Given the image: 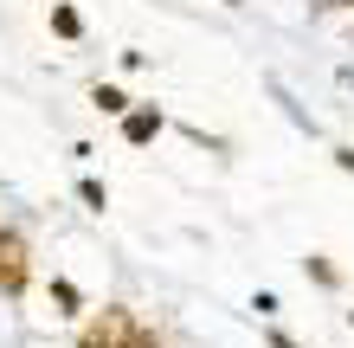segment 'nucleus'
Returning <instances> with one entry per match:
<instances>
[{"mask_svg":"<svg viewBox=\"0 0 354 348\" xmlns=\"http://www.w3.org/2000/svg\"><path fill=\"white\" fill-rule=\"evenodd\" d=\"M52 33H65V39H77L84 26H77V13H71V7H52Z\"/></svg>","mask_w":354,"mask_h":348,"instance_id":"nucleus-5","label":"nucleus"},{"mask_svg":"<svg viewBox=\"0 0 354 348\" xmlns=\"http://www.w3.org/2000/svg\"><path fill=\"white\" fill-rule=\"evenodd\" d=\"M0 291H26V239L0 232Z\"/></svg>","mask_w":354,"mask_h":348,"instance_id":"nucleus-2","label":"nucleus"},{"mask_svg":"<svg viewBox=\"0 0 354 348\" xmlns=\"http://www.w3.org/2000/svg\"><path fill=\"white\" fill-rule=\"evenodd\" d=\"M77 348H161V342H155L149 329H142L136 316H122V310H103L97 322H84Z\"/></svg>","mask_w":354,"mask_h":348,"instance_id":"nucleus-1","label":"nucleus"},{"mask_svg":"<svg viewBox=\"0 0 354 348\" xmlns=\"http://www.w3.org/2000/svg\"><path fill=\"white\" fill-rule=\"evenodd\" d=\"M91 104H97V110H110V116H122V110H129V97H122L116 84H97V91H91Z\"/></svg>","mask_w":354,"mask_h":348,"instance_id":"nucleus-3","label":"nucleus"},{"mask_svg":"<svg viewBox=\"0 0 354 348\" xmlns=\"http://www.w3.org/2000/svg\"><path fill=\"white\" fill-rule=\"evenodd\" d=\"M277 348H297V342H290V336H277Z\"/></svg>","mask_w":354,"mask_h":348,"instance_id":"nucleus-6","label":"nucleus"},{"mask_svg":"<svg viewBox=\"0 0 354 348\" xmlns=\"http://www.w3.org/2000/svg\"><path fill=\"white\" fill-rule=\"evenodd\" d=\"M155 129H161V116H155V110H142V116H129V142H149Z\"/></svg>","mask_w":354,"mask_h":348,"instance_id":"nucleus-4","label":"nucleus"}]
</instances>
